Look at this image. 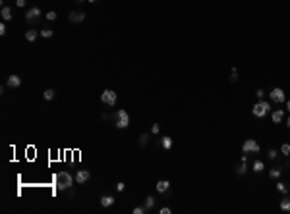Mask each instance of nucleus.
<instances>
[{"instance_id":"nucleus-1","label":"nucleus","mask_w":290,"mask_h":214,"mask_svg":"<svg viewBox=\"0 0 290 214\" xmlns=\"http://www.w3.org/2000/svg\"><path fill=\"white\" fill-rule=\"evenodd\" d=\"M54 183H56L58 191H66L74 185V177L68 174V172H58L56 177H54Z\"/></svg>"},{"instance_id":"nucleus-2","label":"nucleus","mask_w":290,"mask_h":214,"mask_svg":"<svg viewBox=\"0 0 290 214\" xmlns=\"http://www.w3.org/2000/svg\"><path fill=\"white\" fill-rule=\"evenodd\" d=\"M114 126L118 129H126L130 126V114H128L126 110H118L116 112V123H114Z\"/></svg>"},{"instance_id":"nucleus-3","label":"nucleus","mask_w":290,"mask_h":214,"mask_svg":"<svg viewBox=\"0 0 290 214\" xmlns=\"http://www.w3.org/2000/svg\"><path fill=\"white\" fill-rule=\"evenodd\" d=\"M269 110H271V104H269V102H265V100H259V102L251 108L253 116H257V118H263V116H265Z\"/></svg>"},{"instance_id":"nucleus-4","label":"nucleus","mask_w":290,"mask_h":214,"mask_svg":"<svg viewBox=\"0 0 290 214\" xmlns=\"http://www.w3.org/2000/svg\"><path fill=\"white\" fill-rule=\"evenodd\" d=\"M101 100L108 106H114L116 104V93L112 91V89H105V91L101 93Z\"/></svg>"},{"instance_id":"nucleus-5","label":"nucleus","mask_w":290,"mask_h":214,"mask_svg":"<svg viewBox=\"0 0 290 214\" xmlns=\"http://www.w3.org/2000/svg\"><path fill=\"white\" fill-rule=\"evenodd\" d=\"M242 151L244 152H259V145L255 143L253 139H246L242 145Z\"/></svg>"},{"instance_id":"nucleus-6","label":"nucleus","mask_w":290,"mask_h":214,"mask_svg":"<svg viewBox=\"0 0 290 214\" xmlns=\"http://www.w3.org/2000/svg\"><path fill=\"white\" fill-rule=\"evenodd\" d=\"M269 97H271V100H273V102H284V91H282V89L281 87H275L273 89V91L269 93Z\"/></svg>"},{"instance_id":"nucleus-7","label":"nucleus","mask_w":290,"mask_h":214,"mask_svg":"<svg viewBox=\"0 0 290 214\" xmlns=\"http://www.w3.org/2000/svg\"><path fill=\"white\" fill-rule=\"evenodd\" d=\"M39 16H41V10H39L37 6H33V8H29V10H27V14H25V19H27V21H35Z\"/></svg>"},{"instance_id":"nucleus-8","label":"nucleus","mask_w":290,"mask_h":214,"mask_svg":"<svg viewBox=\"0 0 290 214\" xmlns=\"http://www.w3.org/2000/svg\"><path fill=\"white\" fill-rule=\"evenodd\" d=\"M68 19L72 21V23H81V21L85 19V12H70Z\"/></svg>"},{"instance_id":"nucleus-9","label":"nucleus","mask_w":290,"mask_h":214,"mask_svg":"<svg viewBox=\"0 0 290 214\" xmlns=\"http://www.w3.org/2000/svg\"><path fill=\"white\" fill-rule=\"evenodd\" d=\"M89 177H91L89 170H80V172L75 174V182L77 183H85V182H89Z\"/></svg>"},{"instance_id":"nucleus-10","label":"nucleus","mask_w":290,"mask_h":214,"mask_svg":"<svg viewBox=\"0 0 290 214\" xmlns=\"http://www.w3.org/2000/svg\"><path fill=\"white\" fill-rule=\"evenodd\" d=\"M168 189H170V182H168V179H161V182L157 183V191H159V193H166Z\"/></svg>"},{"instance_id":"nucleus-11","label":"nucleus","mask_w":290,"mask_h":214,"mask_svg":"<svg viewBox=\"0 0 290 214\" xmlns=\"http://www.w3.org/2000/svg\"><path fill=\"white\" fill-rule=\"evenodd\" d=\"M19 85H21V79H19L18 75H10V77H8V87H12V89H18Z\"/></svg>"},{"instance_id":"nucleus-12","label":"nucleus","mask_w":290,"mask_h":214,"mask_svg":"<svg viewBox=\"0 0 290 214\" xmlns=\"http://www.w3.org/2000/svg\"><path fill=\"white\" fill-rule=\"evenodd\" d=\"M101 205H103L105 208H108V207H112V205H114V197H112V195H105V197L101 199Z\"/></svg>"},{"instance_id":"nucleus-13","label":"nucleus","mask_w":290,"mask_h":214,"mask_svg":"<svg viewBox=\"0 0 290 214\" xmlns=\"http://www.w3.org/2000/svg\"><path fill=\"white\" fill-rule=\"evenodd\" d=\"M0 16H2L4 21H10V19H12V10H10L8 6H4L2 10H0Z\"/></svg>"},{"instance_id":"nucleus-14","label":"nucleus","mask_w":290,"mask_h":214,"mask_svg":"<svg viewBox=\"0 0 290 214\" xmlns=\"http://www.w3.org/2000/svg\"><path fill=\"white\" fill-rule=\"evenodd\" d=\"M271 118H273V122H275V123H281V122H282V118H284V110H275Z\"/></svg>"},{"instance_id":"nucleus-15","label":"nucleus","mask_w":290,"mask_h":214,"mask_svg":"<svg viewBox=\"0 0 290 214\" xmlns=\"http://www.w3.org/2000/svg\"><path fill=\"white\" fill-rule=\"evenodd\" d=\"M39 33H41V31H35V29H29V31L25 33V39H27L29 42H33V41H35V39L39 37Z\"/></svg>"},{"instance_id":"nucleus-16","label":"nucleus","mask_w":290,"mask_h":214,"mask_svg":"<svg viewBox=\"0 0 290 214\" xmlns=\"http://www.w3.org/2000/svg\"><path fill=\"white\" fill-rule=\"evenodd\" d=\"M161 147L168 151V149L172 147V139H170V137H163V139H161Z\"/></svg>"},{"instance_id":"nucleus-17","label":"nucleus","mask_w":290,"mask_h":214,"mask_svg":"<svg viewBox=\"0 0 290 214\" xmlns=\"http://www.w3.org/2000/svg\"><path fill=\"white\" fill-rule=\"evenodd\" d=\"M263 168H265V164H263L261 160H255V162H253V172L259 174V172H263Z\"/></svg>"},{"instance_id":"nucleus-18","label":"nucleus","mask_w":290,"mask_h":214,"mask_svg":"<svg viewBox=\"0 0 290 214\" xmlns=\"http://www.w3.org/2000/svg\"><path fill=\"white\" fill-rule=\"evenodd\" d=\"M147 141H149V133H141V137H139V145H141V147H145V145H147Z\"/></svg>"},{"instance_id":"nucleus-19","label":"nucleus","mask_w":290,"mask_h":214,"mask_svg":"<svg viewBox=\"0 0 290 214\" xmlns=\"http://www.w3.org/2000/svg\"><path fill=\"white\" fill-rule=\"evenodd\" d=\"M236 174H238V176H244V174H246V162H244V160H242V164L236 168Z\"/></svg>"},{"instance_id":"nucleus-20","label":"nucleus","mask_w":290,"mask_h":214,"mask_svg":"<svg viewBox=\"0 0 290 214\" xmlns=\"http://www.w3.org/2000/svg\"><path fill=\"white\" fill-rule=\"evenodd\" d=\"M153 205H155V199H153V197H147V199H145V210L153 208Z\"/></svg>"},{"instance_id":"nucleus-21","label":"nucleus","mask_w":290,"mask_h":214,"mask_svg":"<svg viewBox=\"0 0 290 214\" xmlns=\"http://www.w3.org/2000/svg\"><path fill=\"white\" fill-rule=\"evenodd\" d=\"M281 208H282V210H286V212L290 210V199H284V201H281Z\"/></svg>"},{"instance_id":"nucleus-22","label":"nucleus","mask_w":290,"mask_h":214,"mask_svg":"<svg viewBox=\"0 0 290 214\" xmlns=\"http://www.w3.org/2000/svg\"><path fill=\"white\" fill-rule=\"evenodd\" d=\"M44 98H47V100H52V98H54V89H47V91H44Z\"/></svg>"},{"instance_id":"nucleus-23","label":"nucleus","mask_w":290,"mask_h":214,"mask_svg":"<svg viewBox=\"0 0 290 214\" xmlns=\"http://www.w3.org/2000/svg\"><path fill=\"white\" fill-rule=\"evenodd\" d=\"M41 35H43V37H47V39H49V37H52V35H54V31L47 27V29H43V31H41Z\"/></svg>"},{"instance_id":"nucleus-24","label":"nucleus","mask_w":290,"mask_h":214,"mask_svg":"<svg viewBox=\"0 0 290 214\" xmlns=\"http://www.w3.org/2000/svg\"><path fill=\"white\" fill-rule=\"evenodd\" d=\"M281 152L286 154V156H290V145H288V143H284L282 147H281Z\"/></svg>"},{"instance_id":"nucleus-25","label":"nucleus","mask_w":290,"mask_h":214,"mask_svg":"<svg viewBox=\"0 0 290 214\" xmlns=\"http://www.w3.org/2000/svg\"><path fill=\"white\" fill-rule=\"evenodd\" d=\"M230 81H232V83H236V81H238V72H236V67H234V70H232V75H230Z\"/></svg>"},{"instance_id":"nucleus-26","label":"nucleus","mask_w":290,"mask_h":214,"mask_svg":"<svg viewBox=\"0 0 290 214\" xmlns=\"http://www.w3.org/2000/svg\"><path fill=\"white\" fill-rule=\"evenodd\" d=\"M269 176L271 177H278V176H281V170H278V168H273V170L269 172Z\"/></svg>"},{"instance_id":"nucleus-27","label":"nucleus","mask_w":290,"mask_h":214,"mask_svg":"<svg viewBox=\"0 0 290 214\" xmlns=\"http://www.w3.org/2000/svg\"><path fill=\"white\" fill-rule=\"evenodd\" d=\"M47 19L49 21H54V19H56V12H52V10H50V12L47 14Z\"/></svg>"},{"instance_id":"nucleus-28","label":"nucleus","mask_w":290,"mask_h":214,"mask_svg":"<svg viewBox=\"0 0 290 214\" xmlns=\"http://www.w3.org/2000/svg\"><path fill=\"white\" fill-rule=\"evenodd\" d=\"M277 187H278V191H282V193H286V185H284V183H277Z\"/></svg>"},{"instance_id":"nucleus-29","label":"nucleus","mask_w":290,"mask_h":214,"mask_svg":"<svg viewBox=\"0 0 290 214\" xmlns=\"http://www.w3.org/2000/svg\"><path fill=\"white\" fill-rule=\"evenodd\" d=\"M269 158H273V160L277 158V151H275V149H271V151H269Z\"/></svg>"},{"instance_id":"nucleus-30","label":"nucleus","mask_w":290,"mask_h":214,"mask_svg":"<svg viewBox=\"0 0 290 214\" xmlns=\"http://www.w3.org/2000/svg\"><path fill=\"white\" fill-rule=\"evenodd\" d=\"M124 187H126V185L122 183V182H120V183H116V191H124Z\"/></svg>"},{"instance_id":"nucleus-31","label":"nucleus","mask_w":290,"mask_h":214,"mask_svg":"<svg viewBox=\"0 0 290 214\" xmlns=\"http://www.w3.org/2000/svg\"><path fill=\"white\" fill-rule=\"evenodd\" d=\"M161 214H170V208H168V207H163V208H161Z\"/></svg>"},{"instance_id":"nucleus-32","label":"nucleus","mask_w":290,"mask_h":214,"mask_svg":"<svg viewBox=\"0 0 290 214\" xmlns=\"http://www.w3.org/2000/svg\"><path fill=\"white\" fill-rule=\"evenodd\" d=\"M255 95H257V98H259V100H261V98H263V97H265V93H263V91H261V89H257V93H255Z\"/></svg>"},{"instance_id":"nucleus-33","label":"nucleus","mask_w":290,"mask_h":214,"mask_svg":"<svg viewBox=\"0 0 290 214\" xmlns=\"http://www.w3.org/2000/svg\"><path fill=\"white\" fill-rule=\"evenodd\" d=\"M66 193H68V199H72V197H74V189H72V187L66 189Z\"/></svg>"},{"instance_id":"nucleus-34","label":"nucleus","mask_w":290,"mask_h":214,"mask_svg":"<svg viewBox=\"0 0 290 214\" xmlns=\"http://www.w3.org/2000/svg\"><path fill=\"white\" fill-rule=\"evenodd\" d=\"M16 4H18L19 8H23V6H25V0H16Z\"/></svg>"},{"instance_id":"nucleus-35","label":"nucleus","mask_w":290,"mask_h":214,"mask_svg":"<svg viewBox=\"0 0 290 214\" xmlns=\"http://www.w3.org/2000/svg\"><path fill=\"white\" fill-rule=\"evenodd\" d=\"M4 33H6V25L0 23V35H4Z\"/></svg>"},{"instance_id":"nucleus-36","label":"nucleus","mask_w":290,"mask_h":214,"mask_svg":"<svg viewBox=\"0 0 290 214\" xmlns=\"http://www.w3.org/2000/svg\"><path fill=\"white\" fill-rule=\"evenodd\" d=\"M286 110L290 112V100H288V102H286Z\"/></svg>"},{"instance_id":"nucleus-37","label":"nucleus","mask_w":290,"mask_h":214,"mask_svg":"<svg viewBox=\"0 0 290 214\" xmlns=\"http://www.w3.org/2000/svg\"><path fill=\"white\" fill-rule=\"evenodd\" d=\"M288 127H290V118H288Z\"/></svg>"},{"instance_id":"nucleus-38","label":"nucleus","mask_w":290,"mask_h":214,"mask_svg":"<svg viewBox=\"0 0 290 214\" xmlns=\"http://www.w3.org/2000/svg\"><path fill=\"white\" fill-rule=\"evenodd\" d=\"M89 2H97V0H89Z\"/></svg>"},{"instance_id":"nucleus-39","label":"nucleus","mask_w":290,"mask_h":214,"mask_svg":"<svg viewBox=\"0 0 290 214\" xmlns=\"http://www.w3.org/2000/svg\"><path fill=\"white\" fill-rule=\"evenodd\" d=\"M77 2H83V0H77Z\"/></svg>"}]
</instances>
